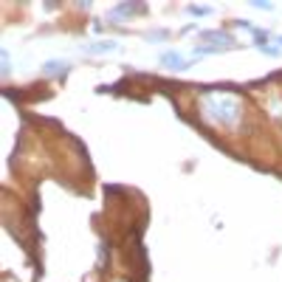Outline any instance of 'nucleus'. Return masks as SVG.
Segmentation results:
<instances>
[{"label":"nucleus","mask_w":282,"mask_h":282,"mask_svg":"<svg viewBox=\"0 0 282 282\" xmlns=\"http://www.w3.org/2000/svg\"><path fill=\"white\" fill-rule=\"evenodd\" d=\"M161 65H164V68H172V71H186V68H192V62L184 60L178 51H170V54L161 57Z\"/></svg>","instance_id":"obj_1"},{"label":"nucleus","mask_w":282,"mask_h":282,"mask_svg":"<svg viewBox=\"0 0 282 282\" xmlns=\"http://www.w3.org/2000/svg\"><path fill=\"white\" fill-rule=\"evenodd\" d=\"M85 51H91V54H99V51H116V43H113V40H107V43H96V45H85Z\"/></svg>","instance_id":"obj_2"},{"label":"nucleus","mask_w":282,"mask_h":282,"mask_svg":"<svg viewBox=\"0 0 282 282\" xmlns=\"http://www.w3.org/2000/svg\"><path fill=\"white\" fill-rule=\"evenodd\" d=\"M166 37H170V31H150V34H147L150 43H164Z\"/></svg>","instance_id":"obj_3"},{"label":"nucleus","mask_w":282,"mask_h":282,"mask_svg":"<svg viewBox=\"0 0 282 282\" xmlns=\"http://www.w3.org/2000/svg\"><path fill=\"white\" fill-rule=\"evenodd\" d=\"M60 68H62V65H60V60H51L48 65L43 68V71H45V74H57V71H60Z\"/></svg>","instance_id":"obj_4"},{"label":"nucleus","mask_w":282,"mask_h":282,"mask_svg":"<svg viewBox=\"0 0 282 282\" xmlns=\"http://www.w3.org/2000/svg\"><path fill=\"white\" fill-rule=\"evenodd\" d=\"M192 14H209V6H189Z\"/></svg>","instance_id":"obj_5"},{"label":"nucleus","mask_w":282,"mask_h":282,"mask_svg":"<svg viewBox=\"0 0 282 282\" xmlns=\"http://www.w3.org/2000/svg\"><path fill=\"white\" fill-rule=\"evenodd\" d=\"M279 45H282V37H279Z\"/></svg>","instance_id":"obj_6"}]
</instances>
